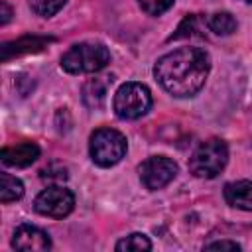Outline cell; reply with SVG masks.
Here are the masks:
<instances>
[{"label":"cell","instance_id":"5b68a950","mask_svg":"<svg viewBox=\"0 0 252 252\" xmlns=\"http://www.w3.org/2000/svg\"><path fill=\"white\" fill-rule=\"evenodd\" d=\"M112 108L122 120H136L152 108V93L142 83H124L112 100Z\"/></svg>","mask_w":252,"mask_h":252},{"label":"cell","instance_id":"9c48e42d","mask_svg":"<svg viewBox=\"0 0 252 252\" xmlns=\"http://www.w3.org/2000/svg\"><path fill=\"white\" fill-rule=\"evenodd\" d=\"M49 41H53L51 37H43V35H22L14 41H6L0 47V59L8 61L12 57L24 55V53H35L41 51Z\"/></svg>","mask_w":252,"mask_h":252},{"label":"cell","instance_id":"6da1fadb","mask_svg":"<svg viewBox=\"0 0 252 252\" xmlns=\"http://www.w3.org/2000/svg\"><path fill=\"white\" fill-rule=\"evenodd\" d=\"M211 71V57L201 47H179L156 61L158 83L173 96L187 98L201 91Z\"/></svg>","mask_w":252,"mask_h":252},{"label":"cell","instance_id":"7402d4cb","mask_svg":"<svg viewBox=\"0 0 252 252\" xmlns=\"http://www.w3.org/2000/svg\"><path fill=\"white\" fill-rule=\"evenodd\" d=\"M244 2H250V4H252V0H244Z\"/></svg>","mask_w":252,"mask_h":252},{"label":"cell","instance_id":"277c9868","mask_svg":"<svg viewBox=\"0 0 252 252\" xmlns=\"http://www.w3.org/2000/svg\"><path fill=\"white\" fill-rule=\"evenodd\" d=\"M91 159L100 167L116 165L126 154V138L114 128H98L89 142Z\"/></svg>","mask_w":252,"mask_h":252},{"label":"cell","instance_id":"8992f818","mask_svg":"<svg viewBox=\"0 0 252 252\" xmlns=\"http://www.w3.org/2000/svg\"><path fill=\"white\" fill-rule=\"evenodd\" d=\"M138 173L146 189L158 191L173 181V177L177 175V163L165 156H152L140 163Z\"/></svg>","mask_w":252,"mask_h":252},{"label":"cell","instance_id":"d6986e66","mask_svg":"<svg viewBox=\"0 0 252 252\" xmlns=\"http://www.w3.org/2000/svg\"><path fill=\"white\" fill-rule=\"evenodd\" d=\"M41 179L61 183V181L67 179V167L61 165V163H51V165H47L45 169H41Z\"/></svg>","mask_w":252,"mask_h":252},{"label":"cell","instance_id":"4fadbf2b","mask_svg":"<svg viewBox=\"0 0 252 252\" xmlns=\"http://www.w3.org/2000/svg\"><path fill=\"white\" fill-rule=\"evenodd\" d=\"M207 26V20L205 18H201V16H197V14H191V16H187L181 24H179V28L175 30V33L169 37V41H173V39H181V37H203L205 33H203V28ZM209 28V26H207Z\"/></svg>","mask_w":252,"mask_h":252},{"label":"cell","instance_id":"3957f363","mask_svg":"<svg viewBox=\"0 0 252 252\" xmlns=\"http://www.w3.org/2000/svg\"><path fill=\"white\" fill-rule=\"evenodd\" d=\"M228 161V148L222 140L211 138L197 146V150L189 158V169L195 177L213 179L217 177Z\"/></svg>","mask_w":252,"mask_h":252},{"label":"cell","instance_id":"44dd1931","mask_svg":"<svg viewBox=\"0 0 252 252\" xmlns=\"http://www.w3.org/2000/svg\"><path fill=\"white\" fill-rule=\"evenodd\" d=\"M10 18H12V8L8 6L6 0H0V24L6 26L10 22Z\"/></svg>","mask_w":252,"mask_h":252},{"label":"cell","instance_id":"2e32d148","mask_svg":"<svg viewBox=\"0 0 252 252\" xmlns=\"http://www.w3.org/2000/svg\"><path fill=\"white\" fill-rule=\"evenodd\" d=\"M114 248L118 252H140V250H150L152 248V242H150V238L146 234L132 232V234L124 236L122 240H118Z\"/></svg>","mask_w":252,"mask_h":252},{"label":"cell","instance_id":"9a60e30c","mask_svg":"<svg viewBox=\"0 0 252 252\" xmlns=\"http://www.w3.org/2000/svg\"><path fill=\"white\" fill-rule=\"evenodd\" d=\"M207 26L217 35H230L236 30V20L228 12H215L207 18Z\"/></svg>","mask_w":252,"mask_h":252},{"label":"cell","instance_id":"7a4b0ae2","mask_svg":"<svg viewBox=\"0 0 252 252\" xmlns=\"http://www.w3.org/2000/svg\"><path fill=\"white\" fill-rule=\"evenodd\" d=\"M110 63V51L102 43H75L69 47L61 57L63 71L71 75H83V73H96L104 69Z\"/></svg>","mask_w":252,"mask_h":252},{"label":"cell","instance_id":"e0dca14e","mask_svg":"<svg viewBox=\"0 0 252 252\" xmlns=\"http://www.w3.org/2000/svg\"><path fill=\"white\" fill-rule=\"evenodd\" d=\"M65 2L67 0H30V8L41 18H51L65 6Z\"/></svg>","mask_w":252,"mask_h":252},{"label":"cell","instance_id":"ba28073f","mask_svg":"<svg viewBox=\"0 0 252 252\" xmlns=\"http://www.w3.org/2000/svg\"><path fill=\"white\" fill-rule=\"evenodd\" d=\"M12 246L22 252H43L51 248V238L45 230L33 224H20L14 230Z\"/></svg>","mask_w":252,"mask_h":252},{"label":"cell","instance_id":"7c38bea8","mask_svg":"<svg viewBox=\"0 0 252 252\" xmlns=\"http://www.w3.org/2000/svg\"><path fill=\"white\" fill-rule=\"evenodd\" d=\"M108 83L102 79H89L83 85V102L87 108H100L106 100Z\"/></svg>","mask_w":252,"mask_h":252},{"label":"cell","instance_id":"ffe728a7","mask_svg":"<svg viewBox=\"0 0 252 252\" xmlns=\"http://www.w3.org/2000/svg\"><path fill=\"white\" fill-rule=\"evenodd\" d=\"M207 250H240V244L234 240H215L205 244Z\"/></svg>","mask_w":252,"mask_h":252},{"label":"cell","instance_id":"ac0fdd59","mask_svg":"<svg viewBox=\"0 0 252 252\" xmlns=\"http://www.w3.org/2000/svg\"><path fill=\"white\" fill-rule=\"evenodd\" d=\"M138 4H140V8H142L146 14H150V16H159V14H163L165 10L171 8L173 0H138Z\"/></svg>","mask_w":252,"mask_h":252},{"label":"cell","instance_id":"52a82bcc","mask_svg":"<svg viewBox=\"0 0 252 252\" xmlns=\"http://www.w3.org/2000/svg\"><path fill=\"white\" fill-rule=\"evenodd\" d=\"M73 207H75V195L63 185H49L33 201V209L39 215L51 217V219L67 217L73 211Z\"/></svg>","mask_w":252,"mask_h":252},{"label":"cell","instance_id":"30bf717a","mask_svg":"<svg viewBox=\"0 0 252 252\" xmlns=\"http://www.w3.org/2000/svg\"><path fill=\"white\" fill-rule=\"evenodd\" d=\"M2 163L10 167H28L39 158V146L33 142H22L10 148H2L0 152Z\"/></svg>","mask_w":252,"mask_h":252},{"label":"cell","instance_id":"5bb4252c","mask_svg":"<svg viewBox=\"0 0 252 252\" xmlns=\"http://www.w3.org/2000/svg\"><path fill=\"white\" fill-rule=\"evenodd\" d=\"M24 195V183L10 175V173H2L0 175V201L2 203H10V201H18Z\"/></svg>","mask_w":252,"mask_h":252},{"label":"cell","instance_id":"8fae6325","mask_svg":"<svg viewBox=\"0 0 252 252\" xmlns=\"http://www.w3.org/2000/svg\"><path fill=\"white\" fill-rule=\"evenodd\" d=\"M224 201L240 211H252V181L240 179L224 185Z\"/></svg>","mask_w":252,"mask_h":252}]
</instances>
